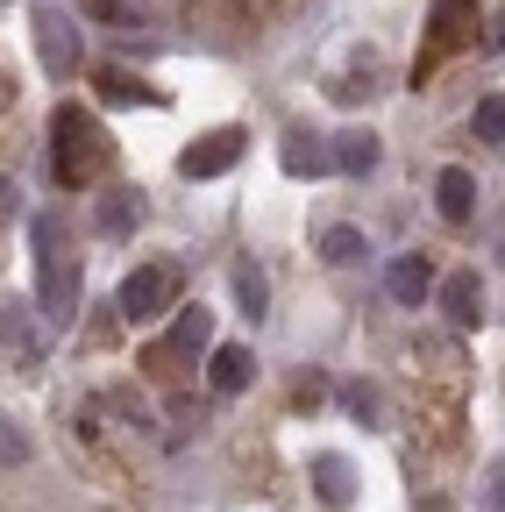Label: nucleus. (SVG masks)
Instances as JSON below:
<instances>
[{
  "label": "nucleus",
  "instance_id": "obj_15",
  "mask_svg": "<svg viewBox=\"0 0 505 512\" xmlns=\"http://www.w3.org/2000/svg\"><path fill=\"white\" fill-rule=\"evenodd\" d=\"M93 86H100V100H107V107H129V100H150V107H157V100H164L157 86L129 79V72H121V64H100V72H93Z\"/></svg>",
  "mask_w": 505,
  "mask_h": 512
},
{
  "label": "nucleus",
  "instance_id": "obj_7",
  "mask_svg": "<svg viewBox=\"0 0 505 512\" xmlns=\"http://www.w3.org/2000/svg\"><path fill=\"white\" fill-rule=\"evenodd\" d=\"M278 164H285L292 178H321V171H335V143H328V136H313V128H285Z\"/></svg>",
  "mask_w": 505,
  "mask_h": 512
},
{
  "label": "nucleus",
  "instance_id": "obj_17",
  "mask_svg": "<svg viewBox=\"0 0 505 512\" xmlns=\"http://www.w3.org/2000/svg\"><path fill=\"white\" fill-rule=\"evenodd\" d=\"M235 306H242L249 320H264V306H271V278H264V264H235Z\"/></svg>",
  "mask_w": 505,
  "mask_h": 512
},
{
  "label": "nucleus",
  "instance_id": "obj_4",
  "mask_svg": "<svg viewBox=\"0 0 505 512\" xmlns=\"http://www.w3.org/2000/svg\"><path fill=\"white\" fill-rule=\"evenodd\" d=\"M200 349H214V313H207V306H178L171 335L143 349V370H157V377H178V363H193Z\"/></svg>",
  "mask_w": 505,
  "mask_h": 512
},
{
  "label": "nucleus",
  "instance_id": "obj_9",
  "mask_svg": "<svg viewBox=\"0 0 505 512\" xmlns=\"http://www.w3.org/2000/svg\"><path fill=\"white\" fill-rule=\"evenodd\" d=\"M434 299H441V313L456 320V328H477L484 320V285H477V271H449L434 285Z\"/></svg>",
  "mask_w": 505,
  "mask_h": 512
},
{
  "label": "nucleus",
  "instance_id": "obj_12",
  "mask_svg": "<svg viewBox=\"0 0 505 512\" xmlns=\"http://www.w3.org/2000/svg\"><path fill=\"white\" fill-rule=\"evenodd\" d=\"M434 285H441V278H434V264H427V256H392V271H385V292H392L399 306H420Z\"/></svg>",
  "mask_w": 505,
  "mask_h": 512
},
{
  "label": "nucleus",
  "instance_id": "obj_19",
  "mask_svg": "<svg viewBox=\"0 0 505 512\" xmlns=\"http://www.w3.org/2000/svg\"><path fill=\"white\" fill-rule=\"evenodd\" d=\"M321 256H328L335 271H349V264H363V256H370V242H363V228H328V235H321Z\"/></svg>",
  "mask_w": 505,
  "mask_h": 512
},
{
  "label": "nucleus",
  "instance_id": "obj_6",
  "mask_svg": "<svg viewBox=\"0 0 505 512\" xmlns=\"http://www.w3.org/2000/svg\"><path fill=\"white\" fill-rule=\"evenodd\" d=\"M242 150H249L242 128H207V136L178 157V171H185V178H221V171H235V164H242Z\"/></svg>",
  "mask_w": 505,
  "mask_h": 512
},
{
  "label": "nucleus",
  "instance_id": "obj_16",
  "mask_svg": "<svg viewBox=\"0 0 505 512\" xmlns=\"http://www.w3.org/2000/svg\"><path fill=\"white\" fill-rule=\"evenodd\" d=\"M0 342H8V349H15L29 370L43 363V335L29 328V320H22V306H0Z\"/></svg>",
  "mask_w": 505,
  "mask_h": 512
},
{
  "label": "nucleus",
  "instance_id": "obj_11",
  "mask_svg": "<svg viewBox=\"0 0 505 512\" xmlns=\"http://www.w3.org/2000/svg\"><path fill=\"white\" fill-rule=\"evenodd\" d=\"M136 221H143V192H129V185H114L107 200L93 207V228H100L107 242H121V235H136Z\"/></svg>",
  "mask_w": 505,
  "mask_h": 512
},
{
  "label": "nucleus",
  "instance_id": "obj_18",
  "mask_svg": "<svg viewBox=\"0 0 505 512\" xmlns=\"http://www.w3.org/2000/svg\"><path fill=\"white\" fill-rule=\"evenodd\" d=\"M470 8H477V0H434V22H427V29H434V57L463 43V15H470Z\"/></svg>",
  "mask_w": 505,
  "mask_h": 512
},
{
  "label": "nucleus",
  "instance_id": "obj_24",
  "mask_svg": "<svg viewBox=\"0 0 505 512\" xmlns=\"http://www.w3.org/2000/svg\"><path fill=\"white\" fill-rule=\"evenodd\" d=\"M79 8L100 15V22H121V29H129V8H121V0H79Z\"/></svg>",
  "mask_w": 505,
  "mask_h": 512
},
{
  "label": "nucleus",
  "instance_id": "obj_10",
  "mask_svg": "<svg viewBox=\"0 0 505 512\" xmlns=\"http://www.w3.org/2000/svg\"><path fill=\"white\" fill-rule=\"evenodd\" d=\"M434 207H441V221H449V228H463V221L477 214V178H470L463 164H449V171L434 178Z\"/></svg>",
  "mask_w": 505,
  "mask_h": 512
},
{
  "label": "nucleus",
  "instance_id": "obj_23",
  "mask_svg": "<svg viewBox=\"0 0 505 512\" xmlns=\"http://www.w3.org/2000/svg\"><path fill=\"white\" fill-rule=\"evenodd\" d=\"M342 406H349L356 420H377V392H370V384H342Z\"/></svg>",
  "mask_w": 505,
  "mask_h": 512
},
{
  "label": "nucleus",
  "instance_id": "obj_2",
  "mask_svg": "<svg viewBox=\"0 0 505 512\" xmlns=\"http://www.w3.org/2000/svg\"><path fill=\"white\" fill-rule=\"evenodd\" d=\"M50 164H57V185H65V192L93 185V178L114 164V143H107V128H100L86 107H72V100L50 114Z\"/></svg>",
  "mask_w": 505,
  "mask_h": 512
},
{
  "label": "nucleus",
  "instance_id": "obj_25",
  "mask_svg": "<svg viewBox=\"0 0 505 512\" xmlns=\"http://www.w3.org/2000/svg\"><path fill=\"white\" fill-rule=\"evenodd\" d=\"M484 50H505V8H491V29H484Z\"/></svg>",
  "mask_w": 505,
  "mask_h": 512
},
{
  "label": "nucleus",
  "instance_id": "obj_21",
  "mask_svg": "<svg viewBox=\"0 0 505 512\" xmlns=\"http://www.w3.org/2000/svg\"><path fill=\"white\" fill-rule=\"evenodd\" d=\"M15 463H29V434L0 413V470H15Z\"/></svg>",
  "mask_w": 505,
  "mask_h": 512
},
{
  "label": "nucleus",
  "instance_id": "obj_22",
  "mask_svg": "<svg viewBox=\"0 0 505 512\" xmlns=\"http://www.w3.org/2000/svg\"><path fill=\"white\" fill-rule=\"evenodd\" d=\"M328 93H335V100H370V93H377V72H370V64H363V72H349V79H335Z\"/></svg>",
  "mask_w": 505,
  "mask_h": 512
},
{
  "label": "nucleus",
  "instance_id": "obj_14",
  "mask_svg": "<svg viewBox=\"0 0 505 512\" xmlns=\"http://www.w3.org/2000/svg\"><path fill=\"white\" fill-rule=\"evenodd\" d=\"M377 157H385V143H377L370 128H349V136H335V171L363 178V171H377Z\"/></svg>",
  "mask_w": 505,
  "mask_h": 512
},
{
  "label": "nucleus",
  "instance_id": "obj_27",
  "mask_svg": "<svg viewBox=\"0 0 505 512\" xmlns=\"http://www.w3.org/2000/svg\"><path fill=\"white\" fill-rule=\"evenodd\" d=\"M491 512H505V470H491Z\"/></svg>",
  "mask_w": 505,
  "mask_h": 512
},
{
  "label": "nucleus",
  "instance_id": "obj_26",
  "mask_svg": "<svg viewBox=\"0 0 505 512\" xmlns=\"http://www.w3.org/2000/svg\"><path fill=\"white\" fill-rule=\"evenodd\" d=\"M0 221H15V185L0 178Z\"/></svg>",
  "mask_w": 505,
  "mask_h": 512
},
{
  "label": "nucleus",
  "instance_id": "obj_3",
  "mask_svg": "<svg viewBox=\"0 0 505 512\" xmlns=\"http://www.w3.org/2000/svg\"><path fill=\"white\" fill-rule=\"evenodd\" d=\"M178 292H185V264H178V256H150V264H136L129 278H121L114 313L129 320V328H150V320L178 313Z\"/></svg>",
  "mask_w": 505,
  "mask_h": 512
},
{
  "label": "nucleus",
  "instance_id": "obj_28",
  "mask_svg": "<svg viewBox=\"0 0 505 512\" xmlns=\"http://www.w3.org/2000/svg\"><path fill=\"white\" fill-rule=\"evenodd\" d=\"M0 8H8V0H0Z\"/></svg>",
  "mask_w": 505,
  "mask_h": 512
},
{
  "label": "nucleus",
  "instance_id": "obj_1",
  "mask_svg": "<svg viewBox=\"0 0 505 512\" xmlns=\"http://www.w3.org/2000/svg\"><path fill=\"white\" fill-rule=\"evenodd\" d=\"M29 242H36V299H43V320L50 328H72L79 320V249H72V228L57 214H36L29 221Z\"/></svg>",
  "mask_w": 505,
  "mask_h": 512
},
{
  "label": "nucleus",
  "instance_id": "obj_13",
  "mask_svg": "<svg viewBox=\"0 0 505 512\" xmlns=\"http://www.w3.org/2000/svg\"><path fill=\"white\" fill-rule=\"evenodd\" d=\"M313 491H321L328 512H342V505L356 498V470H349V456H335V448H328V456H313Z\"/></svg>",
  "mask_w": 505,
  "mask_h": 512
},
{
  "label": "nucleus",
  "instance_id": "obj_20",
  "mask_svg": "<svg viewBox=\"0 0 505 512\" xmlns=\"http://www.w3.org/2000/svg\"><path fill=\"white\" fill-rule=\"evenodd\" d=\"M470 128H477V143H505V93H484Z\"/></svg>",
  "mask_w": 505,
  "mask_h": 512
},
{
  "label": "nucleus",
  "instance_id": "obj_8",
  "mask_svg": "<svg viewBox=\"0 0 505 512\" xmlns=\"http://www.w3.org/2000/svg\"><path fill=\"white\" fill-rule=\"evenodd\" d=\"M207 384L221 399H235V392H249V384H257V356H249L242 342H221L214 356H207Z\"/></svg>",
  "mask_w": 505,
  "mask_h": 512
},
{
  "label": "nucleus",
  "instance_id": "obj_5",
  "mask_svg": "<svg viewBox=\"0 0 505 512\" xmlns=\"http://www.w3.org/2000/svg\"><path fill=\"white\" fill-rule=\"evenodd\" d=\"M36 15V50H43V72L50 79H79V64H86V50H79V29L57 15V8H29Z\"/></svg>",
  "mask_w": 505,
  "mask_h": 512
}]
</instances>
